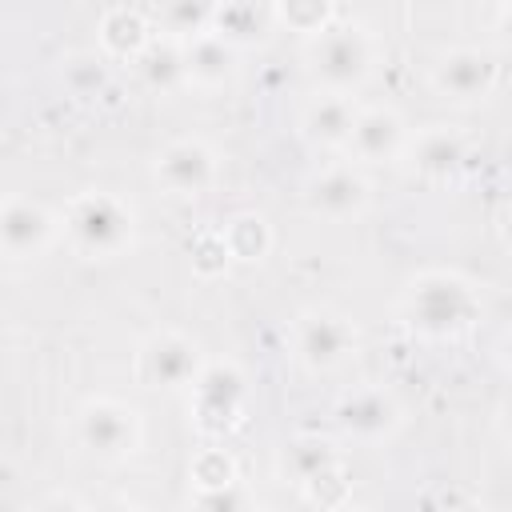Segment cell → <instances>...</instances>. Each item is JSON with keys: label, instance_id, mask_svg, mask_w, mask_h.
<instances>
[{"label": "cell", "instance_id": "obj_14", "mask_svg": "<svg viewBox=\"0 0 512 512\" xmlns=\"http://www.w3.org/2000/svg\"><path fill=\"white\" fill-rule=\"evenodd\" d=\"M356 116H360V108L352 104V96L324 92L320 100H312L304 108V136L312 144H324V148L348 144L352 140V128H356Z\"/></svg>", "mask_w": 512, "mask_h": 512}, {"label": "cell", "instance_id": "obj_34", "mask_svg": "<svg viewBox=\"0 0 512 512\" xmlns=\"http://www.w3.org/2000/svg\"><path fill=\"white\" fill-rule=\"evenodd\" d=\"M508 368H512V340H508Z\"/></svg>", "mask_w": 512, "mask_h": 512}, {"label": "cell", "instance_id": "obj_20", "mask_svg": "<svg viewBox=\"0 0 512 512\" xmlns=\"http://www.w3.org/2000/svg\"><path fill=\"white\" fill-rule=\"evenodd\" d=\"M284 468L296 476V484L312 488L320 476H328V472L336 468V452H332L324 440H296V444H288V452H284Z\"/></svg>", "mask_w": 512, "mask_h": 512}, {"label": "cell", "instance_id": "obj_7", "mask_svg": "<svg viewBox=\"0 0 512 512\" xmlns=\"http://www.w3.org/2000/svg\"><path fill=\"white\" fill-rule=\"evenodd\" d=\"M436 92L456 100V104H476L496 88V60L480 48H452L440 56L436 72Z\"/></svg>", "mask_w": 512, "mask_h": 512}, {"label": "cell", "instance_id": "obj_4", "mask_svg": "<svg viewBox=\"0 0 512 512\" xmlns=\"http://www.w3.org/2000/svg\"><path fill=\"white\" fill-rule=\"evenodd\" d=\"M76 440L104 460H124L140 448V416L120 400L96 396L76 416Z\"/></svg>", "mask_w": 512, "mask_h": 512}, {"label": "cell", "instance_id": "obj_21", "mask_svg": "<svg viewBox=\"0 0 512 512\" xmlns=\"http://www.w3.org/2000/svg\"><path fill=\"white\" fill-rule=\"evenodd\" d=\"M156 20L164 24V32L180 36V40H196L204 32H212V20H216V8L212 4H200V0H176V4H164L156 12Z\"/></svg>", "mask_w": 512, "mask_h": 512}, {"label": "cell", "instance_id": "obj_9", "mask_svg": "<svg viewBox=\"0 0 512 512\" xmlns=\"http://www.w3.org/2000/svg\"><path fill=\"white\" fill-rule=\"evenodd\" d=\"M156 180L172 196H200L216 180V156L200 140H176L156 156Z\"/></svg>", "mask_w": 512, "mask_h": 512}, {"label": "cell", "instance_id": "obj_6", "mask_svg": "<svg viewBox=\"0 0 512 512\" xmlns=\"http://www.w3.org/2000/svg\"><path fill=\"white\" fill-rule=\"evenodd\" d=\"M292 344H296V360H300L304 368L324 372V368H336V364L352 352L356 336H352V328H348L344 316L320 308V312H304V316L296 320Z\"/></svg>", "mask_w": 512, "mask_h": 512}, {"label": "cell", "instance_id": "obj_2", "mask_svg": "<svg viewBox=\"0 0 512 512\" xmlns=\"http://www.w3.org/2000/svg\"><path fill=\"white\" fill-rule=\"evenodd\" d=\"M64 228H68L72 248L92 260H112L124 248H132V212L108 192L76 196L64 216Z\"/></svg>", "mask_w": 512, "mask_h": 512}, {"label": "cell", "instance_id": "obj_3", "mask_svg": "<svg viewBox=\"0 0 512 512\" xmlns=\"http://www.w3.org/2000/svg\"><path fill=\"white\" fill-rule=\"evenodd\" d=\"M372 64V48L364 40V32L348 28V24H328L320 36H312L308 44V72L328 88V92H352Z\"/></svg>", "mask_w": 512, "mask_h": 512}, {"label": "cell", "instance_id": "obj_22", "mask_svg": "<svg viewBox=\"0 0 512 512\" xmlns=\"http://www.w3.org/2000/svg\"><path fill=\"white\" fill-rule=\"evenodd\" d=\"M224 244L236 260H260L268 252V224L260 216H236L224 228Z\"/></svg>", "mask_w": 512, "mask_h": 512}, {"label": "cell", "instance_id": "obj_1", "mask_svg": "<svg viewBox=\"0 0 512 512\" xmlns=\"http://www.w3.org/2000/svg\"><path fill=\"white\" fill-rule=\"evenodd\" d=\"M404 316L424 336H456L476 316V292L452 272H420L404 292Z\"/></svg>", "mask_w": 512, "mask_h": 512}, {"label": "cell", "instance_id": "obj_32", "mask_svg": "<svg viewBox=\"0 0 512 512\" xmlns=\"http://www.w3.org/2000/svg\"><path fill=\"white\" fill-rule=\"evenodd\" d=\"M96 512H140L136 504H124V500H112V504H104V508H96Z\"/></svg>", "mask_w": 512, "mask_h": 512}, {"label": "cell", "instance_id": "obj_10", "mask_svg": "<svg viewBox=\"0 0 512 512\" xmlns=\"http://www.w3.org/2000/svg\"><path fill=\"white\" fill-rule=\"evenodd\" d=\"M400 424V408L388 392L380 388H360L352 396H344L336 404V428L348 436V440H360V444H376L384 436H392Z\"/></svg>", "mask_w": 512, "mask_h": 512}, {"label": "cell", "instance_id": "obj_5", "mask_svg": "<svg viewBox=\"0 0 512 512\" xmlns=\"http://www.w3.org/2000/svg\"><path fill=\"white\" fill-rule=\"evenodd\" d=\"M136 372L148 388H180V384H196L200 376V356L196 344L180 332H156L140 344L136 356Z\"/></svg>", "mask_w": 512, "mask_h": 512}, {"label": "cell", "instance_id": "obj_15", "mask_svg": "<svg viewBox=\"0 0 512 512\" xmlns=\"http://www.w3.org/2000/svg\"><path fill=\"white\" fill-rule=\"evenodd\" d=\"M412 156H416V172L420 176H428V180H452L464 168V160H468V144H464V136L456 128L432 124L428 132H420Z\"/></svg>", "mask_w": 512, "mask_h": 512}, {"label": "cell", "instance_id": "obj_30", "mask_svg": "<svg viewBox=\"0 0 512 512\" xmlns=\"http://www.w3.org/2000/svg\"><path fill=\"white\" fill-rule=\"evenodd\" d=\"M500 36L512 44V8H500Z\"/></svg>", "mask_w": 512, "mask_h": 512}, {"label": "cell", "instance_id": "obj_8", "mask_svg": "<svg viewBox=\"0 0 512 512\" xmlns=\"http://www.w3.org/2000/svg\"><path fill=\"white\" fill-rule=\"evenodd\" d=\"M0 236H4L8 260H36L40 252H48L56 236V220L44 204L12 196L4 200V212H0Z\"/></svg>", "mask_w": 512, "mask_h": 512}, {"label": "cell", "instance_id": "obj_18", "mask_svg": "<svg viewBox=\"0 0 512 512\" xmlns=\"http://www.w3.org/2000/svg\"><path fill=\"white\" fill-rule=\"evenodd\" d=\"M140 76H144V84L148 88H156V92H172V88H180L184 80H188V64H184V52L176 48V44H148L144 48V56H140Z\"/></svg>", "mask_w": 512, "mask_h": 512}, {"label": "cell", "instance_id": "obj_24", "mask_svg": "<svg viewBox=\"0 0 512 512\" xmlns=\"http://www.w3.org/2000/svg\"><path fill=\"white\" fill-rule=\"evenodd\" d=\"M192 476H196L200 492H204V488H228V484H236V468H232V460H228L224 452H204V456L196 460Z\"/></svg>", "mask_w": 512, "mask_h": 512}, {"label": "cell", "instance_id": "obj_17", "mask_svg": "<svg viewBox=\"0 0 512 512\" xmlns=\"http://www.w3.org/2000/svg\"><path fill=\"white\" fill-rule=\"evenodd\" d=\"M268 20H272L268 8H256V4H220L216 8V20H212V32L236 48V44L260 40L264 28H268Z\"/></svg>", "mask_w": 512, "mask_h": 512}, {"label": "cell", "instance_id": "obj_13", "mask_svg": "<svg viewBox=\"0 0 512 512\" xmlns=\"http://www.w3.org/2000/svg\"><path fill=\"white\" fill-rule=\"evenodd\" d=\"M348 148H352L360 160H368V164L396 160L400 148H404V120H400L392 108H360Z\"/></svg>", "mask_w": 512, "mask_h": 512}, {"label": "cell", "instance_id": "obj_29", "mask_svg": "<svg viewBox=\"0 0 512 512\" xmlns=\"http://www.w3.org/2000/svg\"><path fill=\"white\" fill-rule=\"evenodd\" d=\"M500 432L512 440V396L504 400V408H500Z\"/></svg>", "mask_w": 512, "mask_h": 512}, {"label": "cell", "instance_id": "obj_26", "mask_svg": "<svg viewBox=\"0 0 512 512\" xmlns=\"http://www.w3.org/2000/svg\"><path fill=\"white\" fill-rule=\"evenodd\" d=\"M196 508L200 512H248V500L236 484H228V488H204L196 496Z\"/></svg>", "mask_w": 512, "mask_h": 512}, {"label": "cell", "instance_id": "obj_31", "mask_svg": "<svg viewBox=\"0 0 512 512\" xmlns=\"http://www.w3.org/2000/svg\"><path fill=\"white\" fill-rule=\"evenodd\" d=\"M444 512H484L480 504H472V500H456V504H448Z\"/></svg>", "mask_w": 512, "mask_h": 512}, {"label": "cell", "instance_id": "obj_16", "mask_svg": "<svg viewBox=\"0 0 512 512\" xmlns=\"http://www.w3.org/2000/svg\"><path fill=\"white\" fill-rule=\"evenodd\" d=\"M184 64H188V80L204 84V88H216L232 76L236 68V48L228 40H220L216 32H204L196 36L188 48H184Z\"/></svg>", "mask_w": 512, "mask_h": 512}, {"label": "cell", "instance_id": "obj_12", "mask_svg": "<svg viewBox=\"0 0 512 512\" xmlns=\"http://www.w3.org/2000/svg\"><path fill=\"white\" fill-rule=\"evenodd\" d=\"M368 204V184L352 168H328L308 188V212L324 220H348Z\"/></svg>", "mask_w": 512, "mask_h": 512}, {"label": "cell", "instance_id": "obj_25", "mask_svg": "<svg viewBox=\"0 0 512 512\" xmlns=\"http://www.w3.org/2000/svg\"><path fill=\"white\" fill-rule=\"evenodd\" d=\"M280 16H284L288 24H296L300 32H312V36H320V32L328 28V16H332V8H328V4H288V8H280Z\"/></svg>", "mask_w": 512, "mask_h": 512}, {"label": "cell", "instance_id": "obj_11", "mask_svg": "<svg viewBox=\"0 0 512 512\" xmlns=\"http://www.w3.org/2000/svg\"><path fill=\"white\" fill-rule=\"evenodd\" d=\"M244 404V376L232 364H208L196 376V416L204 428L220 432L228 424H236Z\"/></svg>", "mask_w": 512, "mask_h": 512}, {"label": "cell", "instance_id": "obj_23", "mask_svg": "<svg viewBox=\"0 0 512 512\" xmlns=\"http://www.w3.org/2000/svg\"><path fill=\"white\" fill-rule=\"evenodd\" d=\"M64 80L76 96H92L104 88V60L100 56H72L64 64Z\"/></svg>", "mask_w": 512, "mask_h": 512}, {"label": "cell", "instance_id": "obj_19", "mask_svg": "<svg viewBox=\"0 0 512 512\" xmlns=\"http://www.w3.org/2000/svg\"><path fill=\"white\" fill-rule=\"evenodd\" d=\"M100 40L112 52H120V56H144V48H148V24L136 12H128V8H112L104 16V24H100Z\"/></svg>", "mask_w": 512, "mask_h": 512}, {"label": "cell", "instance_id": "obj_33", "mask_svg": "<svg viewBox=\"0 0 512 512\" xmlns=\"http://www.w3.org/2000/svg\"><path fill=\"white\" fill-rule=\"evenodd\" d=\"M340 512H368V508H356V504H348V508H340Z\"/></svg>", "mask_w": 512, "mask_h": 512}, {"label": "cell", "instance_id": "obj_27", "mask_svg": "<svg viewBox=\"0 0 512 512\" xmlns=\"http://www.w3.org/2000/svg\"><path fill=\"white\" fill-rule=\"evenodd\" d=\"M228 260H232V252H228V244H224V232L196 244V268H200V272H216V268H224Z\"/></svg>", "mask_w": 512, "mask_h": 512}, {"label": "cell", "instance_id": "obj_28", "mask_svg": "<svg viewBox=\"0 0 512 512\" xmlns=\"http://www.w3.org/2000/svg\"><path fill=\"white\" fill-rule=\"evenodd\" d=\"M32 512H84V508H80L72 496H44Z\"/></svg>", "mask_w": 512, "mask_h": 512}]
</instances>
